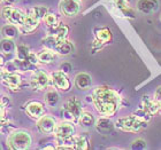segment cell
Here are the masks:
<instances>
[{"label": "cell", "instance_id": "52a82bcc", "mask_svg": "<svg viewBox=\"0 0 161 150\" xmlns=\"http://www.w3.org/2000/svg\"><path fill=\"white\" fill-rule=\"evenodd\" d=\"M51 80L53 81L54 86L61 92H68L70 88V81L68 79L67 74H64L62 70L53 71L51 74Z\"/></svg>", "mask_w": 161, "mask_h": 150}, {"label": "cell", "instance_id": "f546056e", "mask_svg": "<svg viewBox=\"0 0 161 150\" xmlns=\"http://www.w3.org/2000/svg\"><path fill=\"white\" fill-rule=\"evenodd\" d=\"M31 64H34V65H36V64L39 62V59H38V55L37 54H32L30 53V55H29V57H28V60Z\"/></svg>", "mask_w": 161, "mask_h": 150}, {"label": "cell", "instance_id": "484cf974", "mask_svg": "<svg viewBox=\"0 0 161 150\" xmlns=\"http://www.w3.org/2000/svg\"><path fill=\"white\" fill-rule=\"evenodd\" d=\"M29 55H30V49H29V47L25 46V45H20V46H17V49H16L17 60L25 61V60H28Z\"/></svg>", "mask_w": 161, "mask_h": 150}, {"label": "cell", "instance_id": "e0dca14e", "mask_svg": "<svg viewBox=\"0 0 161 150\" xmlns=\"http://www.w3.org/2000/svg\"><path fill=\"white\" fill-rule=\"evenodd\" d=\"M96 128L99 133L108 134L113 128V123L108 118H100L96 122Z\"/></svg>", "mask_w": 161, "mask_h": 150}, {"label": "cell", "instance_id": "f1b7e54d", "mask_svg": "<svg viewBox=\"0 0 161 150\" xmlns=\"http://www.w3.org/2000/svg\"><path fill=\"white\" fill-rule=\"evenodd\" d=\"M131 148L132 149H145L146 148V142L142 139H138V140L134 141V143L131 144Z\"/></svg>", "mask_w": 161, "mask_h": 150}, {"label": "cell", "instance_id": "83f0119b", "mask_svg": "<svg viewBox=\"0 0 161 150\" xmlns=\"http://www.w3.org/2000/svg\"><path fill=\"white\" fill-rule=\"evenodd\" d=\"M89 143L85 137H74V149H87Z\"/></svg>", "mask_w": 161, "mask_h": 150}, {"label": "cell", "instance_id": "5bb4252c", "mask_svg": "<svg viewBox=\"0 0 161 150\" xmlns=\"http://www.w3.org/2000/svg\"><path fill=\"white\" fill-rule=\"evenodd\" d=\"M91 84H92L91 76L85 74V72L77 74L76 77H75V86L77 87L78 90H82V91L87 90V88H90Z\"/></svg>", "mask_w": 161, "mask_h": 150}, {"label": "cell", "instance_id": "8992f818", "mask_svg": "<svg viewBox=\"0 0 161 150\" xmlns=\"http://www.w3.org/2000/svg\"><path fill=\"white\" fill-rule=\"evenodd\" d=\"M50 77L44 71H36L30 78V86L34 91L42 92L45 91L50 85Z\"/></svg>", "mask_w": 161, "mask_h": 150}, {"label": "cell", "instance_id": "7402d4cb", "mask_svg": "<svg viewBox=\"0 0 161 150\" xmlns=\"http://www.w3.org/2000/svg\"><path fill=\"white\" fill-rule=\"evenodd\" d=\"M55 50H57L60 55L67 56V55H70V54L74 52V45H73L70 41L64 40V41H61V43L58 45Z\"/></svg>", "mask_w": 161, "mask_h": 150}, {"label": "cell", "instance_id": "3957f363", "mask_svg": "<svg viewBox=\"0 0 161 150\" xmlns=\"http://www.w3.org/2000/svg\"><path fill=\"white\" fill-rule=\"evenodd\" d=\"M31 144V137L27 131H14L7 139V147L14 150L28 149Z\"/></svg>", "mask_w": 161, "mask_h": 150}, {"label": "cell", "instance_id": "ac0fdd59", "mask_svg": "<svg viewBox=\"0 0 161 150\" xmlns=\"http://www.w3.org/2000/svg\"><path fill=\"white\" fill-rule=\"evenodd\" d=\"M43 21L45 22L46 27H48L50 29H53L54 31L57 30L58 28L61 25L60 24V17L54 13H47L46 16L44 17Z\"/></svg>", "mask_w": 161, "mask_h": 150}, {"label": "cell", "instance_id": "8fae6325", "mask_svg": "<svg viewBox=\"0 0 161 150\" xmlns=\"http://www.w3.org/2000/svg\"><path fill=\"white\" fill-rule=\"evenodd\" d=\"M25 112L28 116H30L34 119H39L40 117L44 116L45 112V108L44 104L39 101H30L29 103L25 106Z\"/></svg>", "mask_w": 161, "mask_h": 150}, {"label": "cell", "instance_id": "ba28073f", "mask_svg": "<svg viewBox=\"0 0 161 150\" xmlns=\"http://www.w3.org/2000/svg\"><path fill=\"white\" fill-rule=\"evenodd\" d=\"M80 0H61L59 3L61 13L67 17H73L77 15L80 10Z\"/></svg>", "mask_w": 161, "mask_h": 150}, {"label": "cell", "instance_id": "ffe728a7", "mask_svg": "<svg viewBox=\"0 0 161 150\" xmlns=\"http://www.w3.org/2000/svg\"><path fill=\"white\" fill-rule=\"evenodd\" d=\"M17 49L16 45L13 41V39L9 38H3L1 41V52L3 55H12V54Z\"/></svg>", "mask_w": 161, "mask_h": 150}, {"label": "cell", "instance_id": "d6a6232c", "mask_svg": "<svg viewBox=\"0 0 161 150\" xmlns=\"http://www.w3.org/2000/svg\"><path fill=\"white\" fill-rule=\"evenodd\" d=\"M19 1H20V0H3V3H6V5H12V6L15 5V3H17Z\"/></svg>", "mask_w": 161, "mask_h": 150}, {"label": "cell", "instance_id": "4dcf8cb0", "mask_svg": "<svg viewBox=\"0 0 161 150\" xmlns=\"http://www.w3.org/2000/svg\"><path fill=\"white\" fill-rule=\"evenodd\" d=\"M154 100L158 102V104L161 107V86H159L154 92Z\"/></svg>", "mask_w": 161, "mask_h": 150}, {"label": "cell", "instance_id": "cb8c5ba5", "mask_svg": "<svg viewBox=\"0 0 161 150\" xmlns=\"http://www.w3.org/2000/svg\"><path fill=\"white\" fill-rule=\"evenodd\" d=\"M60 101V96H59V93L57 91H48L46 94H45V103L51 108H54L59 103Z\"/></svg>", "mask_w": 161, "mask_h": 150}, {"label": "cell", "instance_id": "7a4b0ae2", "mask_svg": "<svg viewBox=\"0 0 161 150\" xmlns=\"http://www.w3.org/2000/svg\"><path fill=\"white\" fill-rule=\"evenodd\" d=\"M115 126L127 132H139L147 126V122L143 120L137 115H131L128 117H121L115 122Z\"/></svg>", "mask_w": 161, "mask_h": 150}, {"label": "cell", "instance_id": "5b68a950", "mask_svg": "<svg viewBox=\"0 0 161 150\" xmlns=\"http://www.w3.org/2000/svg\"><path fill=\"white\" fill-rule=\"evenodd\" d=\"M3 16L7 22H9L10 24L16 25L19 28L22 27L27 20V13H24L20 8L13 7L12 5H7L3 7Z\"/></svg>", "mask_w": 161, "mask_h": 150}, {"label": "cell", "instance_id": "9c48e42d", "mask_svg": "<svg viewBox=\"0 0 161 150\" xmlns=\"http://www.w3.org/2000/svg\"><path fill=\"white\" fill-rule=\"evenodd\" d=\"M75 133V127L71 123H61L59 125H57L55 131H54V137L58 141L59 140H64L67 137H73Z\"/></svg>", "mask_w": 161, "mask_h": 150}, {"label": "cell", "instance_id": "277c9868", "mask_svg": "<svg viewBox=\"0 0 161 150\" xmlns=\"http://www.w3.org/2000/svg\"><path fill=\"white\" fill-rule=\"evenodd\" d=\"M82 112V104L76 96L68 99L62 106V116L68 122L78 123V118Z\"/></svg>", "mask_w": 161, "mask_h": 150}, {"label": "cell", "instance_id": "9a60e30c", "mask_svg": "<svg viewBox=\"0 0 161 150\" xmlns=\"http://www.w3.org/2000/svg\"><path fill=\"white\" fill-rule=\"evenodd\" d=\"M47 13H48V8L46 6H34L28 9L27 15L30 17H34L38 21H42L44 20V17L46 16Z\"/></svg>", "mask_w": 161, "mask_h": 150}, {"label": "cell", "instance_id": "2e32d148", "mask_svg": "<svg viewBox=\"0 0 161 150\" xmlns=\"http://www.w3.org/2000/svg\"><path fill=\"white\" fill-rule=\"evenodd\" d=\"M37 55H38V59H39V62L44 64H51L57 60L55 53L53 52V49H50V48L45 50H40Z\"/></svg>", "mask_w": 161, "mask_h": 150}, {"label": "cell", "instance_id": "44dd1931", "mask_svg": "<svg viewBox=\"0 0 161 150\" xmlns=\"http://www.w3.org/2000/svg\"><path fill=\"white\" fill-rule=\"evenodd\" d=\"M96 39L99 44H107L112 40L111 30L107 28H100L96 31Z\"/></svg>", "mask_w": 161, "mask_h": 150}, {"label": "cell", "instance_id": "603a6c76", "mask_svg": "<svg viewBox=\"0 0 161 150\" xmlns=\"http://www.w3.org/2000/svg\"><path fill=\"white\" fill-rule=\"evenodd\" d=\"M78 124L82 127H91L96 124V119H94L92 113L84 111V112L80 113V118H78Z\"/></svg>", "mask_w": 161, "mask_h": 150}, {"label": "cell", "instance_id": "6da1fadb", "mask_svg": "<svg viewBox=\"0 0 161 150\" xmlns=\"http://www.w3.org/2000/svg\"><path fill=\"white\" fill-rule=\"evenodd\" d=\"M92 103L98 112L105 117L113 116L120 107V96L109 87L100 86L92 92Z\"/></svg>", "mask_w": 161, "mask_h": 150}, {"label": "cell", "instance_id": "30bf717a", "mask_svg": "<svg viewBox=\"0 0 161 150\" xmlns=\"http://www.w3.org/2000/svg\"><path fill=\"white\" fill-rule=\"evenodd\" d=\"M38 130L40 131L42 134H51L54 133L55 131V127H57V122L53 117L51 116H43L38 119L37 123Z\"/></svg>", "mask_w": 161, "mask_h": 150}, {"label": "cell", "instance_id": "7c38bea8", "mask_svg": "<svg viewBox=\"0 0 161 150\" xmlns=\"http://www.w3.org/2000/svg\"><path fill=\"white\" fill-rule=\"evenodd\" d=\"M3 83L10 90H17L22 84V79L16 72H3Z\"/></svg>", "mask_w": 161, "mask_h": 150}, {"label": "cell", "instance_id": "4316f807", "mask_svg": "<svg viewBox=\"0 0 161 150\" xmlns=\"http://www.w3.org/2000/svg\"><path fill=\"white\" fill-rule=\"evenodd\" d=\"M68 32H69V28H68L67 25H62V24H61L60 27L55 30V34H54L57 36V38L60 40V41H64V40H67Z\"/></svg>", "mask_w": 161, "mask_h": 150}, {"label": "cell", "instance_id": "d6986e66", "mask_svg": "<svg viewBox=\"0 0 161 150\" xmlns=\"http://www.w3.org/2000/svg\"><path fill=\"white\" fill-rule=\"evenodd\" d=\"M39 22L40 21H38V20H36V18H34V17H30L27 15V20H25L23 25L20 28V31H22L24 34H30V32H32V31L38 27Z\"/></svg>", "mask_w": 161, "mask_h": 150}, {"label": "cell", "instance_id": "1f68e13d", "mask_svg": "<svg viewBox=\"0 0 161 150\" xmlns=\"http://www.w3.org/2000/svg\"><path fill=\"white\" fill-rule=\"evenodd\" d=\"M71 64L70 63H68V62H64V63H62L61 64V70L64 71V74H69L70 72V70H71Z\"/></svg>", "mask_w": 161, "mask_h": 150}, {"label": "cell", "instance_id": "d4e9b609", "mask_svg": "<svg viewBox=\"0 0 161 150\" xmlns=\"http://www.w3.org/2000/svg\"><path fill=\"white\" fill-rule=\"evenodd\" d=\"M19 32H20V29L16 25H13V24H8V25H5L3 28V34L5 38H9V39H14L19 36Z\"/></svg>", "mask_w": 161, "mask_h": 150}, {"label": "cell", "instance_id": "4fadbf2b", "mask_svg": "<svg viewBox=\"0 0 161 150\" xmlns=\"http://www.w3.org/2000/svg\"><path fill=\"white\" fill-rule=\"evenodd\" d=\"M137 8L144 14H151L157 12L159 8L158 0H138Z\"/></svg>", "mask_w": 161, "mask_h": 150}]
</instances>
